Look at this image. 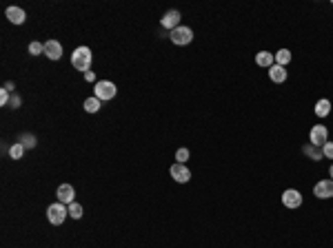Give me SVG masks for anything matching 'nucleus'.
Wrapping results in <instances>:
<instances>
[{"label": "nucleus", "mask_w": 333, "mask_h": 248, "mask_svg": "<svg viewBox=\"0 0 333 248\" xmlns=\"http://www.w3.org/2000/svg\"><path fill=\"white\" fill-rule=\"evenodd\" d=\"M56 197H58V202L65 204V206L74 204V202H75V190H74V186H71V184H60V186H58V190H56Z\"/></svg>", "instance_id": "1a4fd4ad"}, {"label": "nucleus", "mask_w": 333, "mask_h": 248, "mask_svg": "<svg viewBox=\"0 0 333 248\" xmlns=\"http://www.w3.org/2000/svg\"><path fill=\"white\" fill-rule=\"evenodd\" d=\"M11 106H13V109H18V106H20V95H13L11 97Z\"/></svg>", "instance_id": "a878e982"}, {"label": "nucleus", "mask_w": 333, "mask_h": 248, "mask_svg": "<svg viewBox=\"0 0 333 248\" xmlns=\"http://www.w3.org/2000/svg\"><path fill=\"white\" fill-rule=\"evenodd\" d=\"M44 56H47L49 60H60L62 58V44L58 42V40H47V42H44Z\"/></svg>", "instance_id": "9b49d317"}, {"label": "nucleus", "mask_w": 333, "mask_h": 248, "mask_svg": "<svg viewBox=\"0 0 333 248\" xmlns=\"http://www.w3.org/2000/svg\"><path fill=\"white\" fill-rule=\"evenodd\" d=\"M313 195L318 199H329L333 197V180H320L313 186Z\"/></svg>", "instance_id": "9d476101"}, {"label": "nucleus", "mask_w": 333, "mask_h": 248, "mask_svg": "<svg viewBox=\"0 0 333 248\" xmlns=\"http://www.w3.org/2000/svg\"><path fill=\"white\" fill-rule=\"evenodd\" d=\"M273 56H275V64H280V66H287L289 62H291V51H289V49H280Z\"/></svg>", "instance_id": "a211bd4d"}, {"label": "nucleus", "mask_w": 333, "mask_h": 248, "mask_svg": "<svg viewBox=\"0 0 333 248\" xmlns=\"http://www.w3.org/2000/svg\"><path fill=\"white\" fill-rule=\"evenodd\" d=\"M169 40H171L176 47H186V44H191V40H193V31H191V27L180 25L178 29H173L171 33H169Z\"/></svg>", "instance_id": "7ed1b4c3"}, {"label": "nucleus", "mask_w": 333, "mask_h": 248, "mask_svg": "<svg viewBox=\"0 0 333 248\" xmlns=\"http://www.w3.org/2000/svg\"><path fill=\"white\" fill-rule=\"evenodd\" d=\"M67 213H69V208H67L65 204H60V202L49 204V208H47V219H49V224L60 226L62 221L67 219Z\"/></svg>", "instance_id": "20e7f679"}, {"label": "nucleus", "mask_w": 333, "mask_h": 248, "mask_svg": "<svg viewBox=\"0 0 333 248\" xmlns=\"http://www.w3.org/2000/svg\"><path fill=\"white\" fill-rule=\"evenodd\" d=\"M269 78H271V82H275V84H282L284 80L289 78V71H287V66H280V64H273L269 69Z\"/></svg>", "instance_id": "f8f14e48"}, {"label": "nucleus", "mask_w": 333, "mask_h": 248, "mask_svg": "<svg viewBox=\"0 0 333 248\" xmlns=\"http://www.w3.org/2000/svg\"><path fill=\"white\" fill-rule=\"evenodd\" d=\"M282 204L287 208H300L302 206V193L297 188H287L282 193Z\"/></svg>", "instance_id": "6e6552de"}, {"label": "nucleus", "mask_w": 333, "mask_h": 248, "mask_svg": "<svg viewBox=\"0 0 333 248\" xmlns=\"http://www.w3.org/2000/svg\"><path fill=\"white\" fill-rule=\"evenodd\" d=\"M189 149H185V146H182V149H178L176 151V159H178V164H185L186 159H189Z\"/></svg>", "instance_id": "4be33fe9"}, {"label": "nucleus", "mask_w": 333, "mask_h": 248, "mask_svg": "<svg viewBox=\"0 0 333 248\" xmlns=\"http://www.w3.org/2000/svg\"><path fill=\"white\" fill-rule=\"evenodd\" d=\"M2 89H7V91H13V89H16V87H13L11 82H4V87H2Z\"/></svg>", "instance_id": "cd10ccee"}, {"label": "nucleus", "mask_w": 333, "mask_h": 248, "mask_svg": "<svg viewBox=\"0 0 333 248\" xmlns=\"http://www.w3.org/2000/svg\"><path fill=\"white\" fill-rule=\"evenodd\" d=\"M327 142H329V128L324 126V124H315V126L311 128V133H309V144L322 149Z\"/></svg>", "instance_id": "39448f33"}, {"label": "nucleus", "mask_w": 333, "mask_h": 248, "mask_svg": "<svg viewBox=\"0 0 333 248\" xmlns=\"http://www.w3.org/2000/svg\"><path fill=\"white\" fill-rule=\"evenodd\" d=\"M169 175L173 177V182H178V184H186V182L191 180V171L186 168V164H171V168H169Z\"/></svg>", "instance_id": "423d86ee"}, {"label": "nucleus", "mask_w": 333, "mask_h": 248, "mask_svg": "<svg viewBox=\"0 0 333 248\" xmlns=\"http://www.w3.org/2000/svg\"><path fill=\"white\" fill-rule=\"evenodd\" d=\"M25 151H27V149L20 144V142H13V144L9 146V157H11V159H20Z\"/></svg>", "instance_id": "6ab92c4d"}, {"label": "nucleus", "mask_w": 333, "mask_h": 248, "mask_svg": "<svg viewBox=\"0 0 333 248\" xmlns=\"http://www.w3.org/2000/svg\"><path fill=\"white\" fill-rule=\"evenodd\" d=\"M29 53L31 56H40V53H44V42H31L29 44Z\"/></svg>", "instance_id": "5701e85b"}, {"label": "nucleus", "mask_w": 333, "mask_h": 248, "mask_svg": "<svg viewBox=\"0 0 333 248\" xmlns=\"http://www.w3.org/2000/svg\"><path fill=\"white\" fill-rule=\"evenodd\" d=\"M9 102H11V100H9V91H7V89H0V104L7 106Z\"/></svg>", "instance_id": "393cba45"}, {"label": "nucleus", "mask_w": 333, "mask_h": 248, "mask_svg": "<svg viewBox=\"0 0 333 248\" xmlns=\"http://www.w3.org/2000/svg\"><path fill=\"white\" fill-rule=\"evenodd\" d=\"M82 106H84V111H87V113H98V111H100V106H102V102L93 95V97H87V100L82 102Z\"/></svg>", "instance_id": "f3484780"}, {"label": "nucleus", "mask_w": 333, "mask_h": 248, "mask_svg": "<svg viewBox=\"0 0 333 248\" xmlns=\"http://www.w3.org/2000/svg\"><path fill=\"white\" fill-rule=\"evenodd\" d=\"M91 49L89 47H78L74 53H71V64H74L75 71H82V73H87L89 66H91Z\"/></svg>", "instance_id": "f257e3e1"}, {"label": "nucleus", "mask_w": 333, "mask_h": 248, "mask_svg": "<svg viewBox=\"0 0 333 248\" xmlns=\"http://www.w3.org/2000/svg\"><path fill=\"white\" fill-rule=\"evenodd\" d=\"M329 175H331V180H333V164L329 166Z\"/></svg>", "instance_id": "c85d7f7f"}, {"label": "nucleus", "mask_w": 333, "mask_h": 248, "mask_svg": "<svg viewBox=\"0 0 333 248\" xmlns=\"http://www.w3.org/2000/svg\"><path fill=\"white\" fill-rule=\"evenodd\" d=\"M69 217H74V219H80L82 217V206H80L78 202H74V204H69Z\"/></svg>", "instance_id": "412c9836"}, {"label": "nucleus", "mask_w": 333, "mask_h": 248, "mask_svg": "<svg viewBox=\"0 0 333 248\" xmlns=\"http://www.w3.org/2000/svg\"><path fill=\"white\" fill-rule=\"evenodd\" d=\"M180 11H178V9H169L167 13H164L162 18H160V25L164 27V29H169V33H171L173 29H178V27H180Z\"/></svg>", "instance_id": "0eeeda50"}, {"label": "nucleus", "mask_w": 333, "mask_h": 248, "mask_svg": "<svg viewBox=\"0 0 333 248\" xmlns=\"http://www.w3.org/2000/svg\"><path fill=\"white\" fill-rule=\"evenodd\" d=\"M256 64L258 66H264V69H271L275 64V56L269 51H258L256 53Z\"/></svg>", "instance_id": "4468645a"}, {"label": "nucleus", "mask_w": 333, "mask_h": 248, "mask_svg": "<svg viewBox=\"0 0 333 248\" xmlns=\"http://www.w3.org/2000/svg\"><path fill=\"white\" fill-rule=\"evenodd\" d=\"M18 142H20L25 149H34V146H36V135H31V133H22Z\"/></svg>", "instance_id": "aec40b11"}, {"label": "nucleus", "mask_w": 333, "mask_h": 248, "mask_svg": "<svg viewBox=\"0 0 333 248\" xmlns=\"http://www.w3.org/2000/svg\"><path fill=\"white\" fill-rule=\"evenodd\" d=\"M84 80H87V82H93V80H96V75H93L91 71H87V73H84Z\"/></svg>", "instance_id": "bb28decb"}, {"label": "nucleus", "mask_w": 333, "mask_h": 248, "mask_svg": "<svg viewBox=\"0 0 333 248\" xmlns=\"http://www.w3.org/2000/svg\"><path fill=\"white\" fill-rule=\"evenodd\" d=\"M322 155L327 159H333V142H327V144L322 146Z\"/></svg>", "instance_id": "b1692460"}, {"label": "nucleus", "mask_w": 333, "mask_h": 248, "mask_svg": "<svg viewBox=\"0 0 333 248\" xmlns=\"http://www.w3.org/2000/svg\"><path fill=\"white\" fill-rule=\"evenodd\" d=\"M115 93H118V89H115V84L109 82V80H100V82H96V87H93V95H96L100 102L113 100Z\"/></svg>", "instance_id": "f03ea898"}, {"label": "nucleus", "mask_w": 333, "mask_h": 248, "mask_svg": "<svg viewBox=\"0 0 333 248\" xmlns=\"http://www.w3.org/2000/svg\"><path fill=\"white\" fill-rule=\"evenodd\" d=\"M313 111H315V115H318V118H327V115L331 113V102H329L327 97H322V100L315 102Z\"/></svg>", "instance_id": "2eb2a0df"}, {"label": "nucleus", "mask_w": 333, "mask_h": 248, "mask_svg": "<svg viewBox=\"0 0 333 248\" xmlns=\"http://www.w3.org/2000/svg\"><path fill=\"white\" fill-rule=\"evenodd\" d=\"M7 20L11 22V25H22L25 22V18H27V13H25V9H20V7H7Z\"/></svg>", "instance_id": "ddd939ff"}, {"label": "nucleus", "mask_w": 333, "mask_h": 248, "mask_svg": "<svg viewBox=\"0 0 333 248\" xmlns=\"http://www.w3.org/2000/svg\"><path fill=\"white\" fill-rule=\"evenodd\" d=\"M302 153H304L309 159H315V162L324 157V155H322V149H318V146H313V144H304V146H302Z\"/></svg>", "instance_id": "dca6fc26"}]
</instances>
